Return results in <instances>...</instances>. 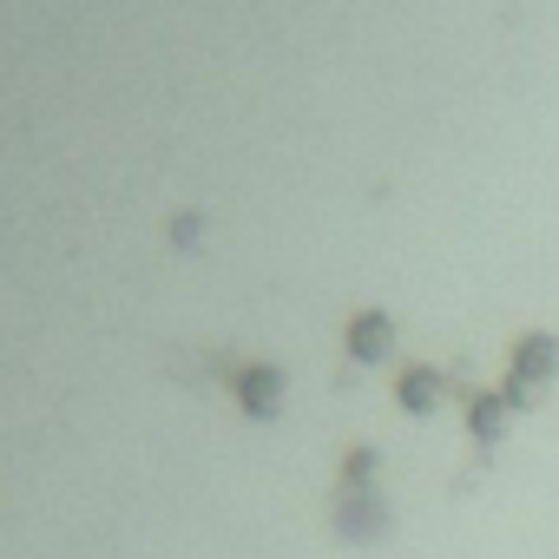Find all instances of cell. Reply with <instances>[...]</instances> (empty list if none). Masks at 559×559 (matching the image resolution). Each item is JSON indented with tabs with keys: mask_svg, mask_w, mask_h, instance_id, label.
I'll use <instances>...</instances> for the list:
<instances>
[{
	"mask_svg": "<svg viewBox=\"0 0 559 559\" xmlns=\"http://www.w3.org/2000/svg\"><path fill=\"white\" fill-rule=\"evenodd\" d=\"M336 526H343V539H382L389 533V507L369 487H349V500L336 507Z\"/></svg>",
	"mask_w": 559,
	"mask_h": 559,
	"instance_id": "obj_2",
	"label": "cell"
},
{
	"mask_svg": "<svg viewBox=\"0 0 559 559\" xmlns=\"http://www.w3.org/2000/svg\"><path fill=\"white\" fill-rule=\"evenodd\" d=\"M441 395H448V382H441V369H428V362H408V369H402V382H395L402 415H435V408H441Z\"/></svg>",
	"mask_w": 559,
	"mask_h": 559,
	"instance_id": "obj_4",
	"label": "cell"
},
{
	"mask_svg": "<svg viewBox=\"0 0 559 559\" xmlns=\"http://www.w3.org/2000/svg\"><path fill=\"white\" fill-rule=\"evenodd\" d=\"M349 356H356V362H389V356H395V323H389V310H362V317L349 323Z\"/></svg>",
	"mask_w": 559,
	"mask_h": 559,
	"instance_id": "obj_3",
	"label": "cell"
},
{
	"mask_svg": "<svg viewBox=\"0 0 559 559\" xmlns=\"http://www.w3.org/2000/svg\"><path fill=\"white\" fill-rule=\"evenodd\" d=\"M552 376H559V343H552L546 330H526V336L507 349V382H500V395L513 402V415H526Z\"/></svg>",
	"mask_w": 559,
	"mask_h": 559,
	"instance_id": "obj_1",
	"label": "cell"
},
{
	"mask_svg": "<svg viewBox=\"0 0 559 559\" xmlns=\"http://www.w3.org/2000/svg\"><path fill=\"white\" fill-rule=\"evenodd\" d=\"M507 421H513V402H507L500 389H480V395L467 402V435H474V441H500Z\"/></svg>",
	"mask_w": 559,
	"mask_h": 559,
	"instance_id": "obj_5",
	"label": "cell"
},
{
	"mask_svg": "<svg viewBox=\"0 0 559 559\" xmlns=\"http://www.w3.org/2000/svg\"><path fill=\"white\" fill-rule=\"evenodd\" d=\"M376 467H382V454H376V448H349L343 480H349V487H369V480H376Z\"/></svg>",
	"mask_w": 559,
	"mask_h": 559,
	"instance_id": "obj_7",
	"label": "cell"
},
{
	"mask_svg": "<svg viewBox=\"0 0 559 559\" xmlns=\"http://www.w3.org/2000/svg\"><path fill=\"white\" fill-rule=\"evenodd\" d=\"M276 402H284V376H276V369H250L243 376V408L250 415H276Z\"/></svg>",
	"mask_w": 559,
	"mask_h": 559,
	"instance_id": "obj_6",
	"label": "cell"
}]
</instances>
